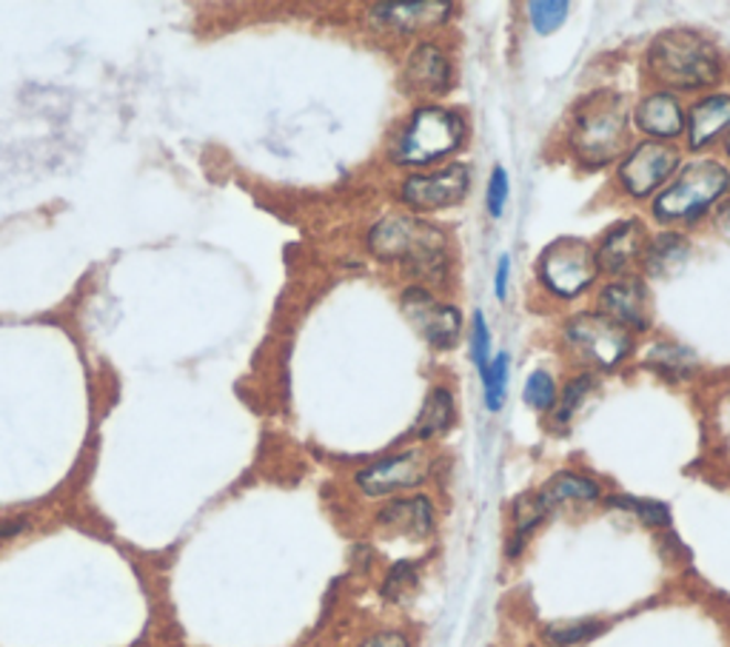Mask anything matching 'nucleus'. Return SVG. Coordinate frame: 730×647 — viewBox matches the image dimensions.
I'll return each instance as SVG.
<instances>
[{
    "mask_svg": "<svg viewBox=\"0 0 730 647\" xmlns=\"http://www.w3.org/2000/svg\"><path fill=\"white\" fill-rule=\"evenodd\" d=\"M369 246L385 263H403L414 277L440 279L448 268V237L416 218H385L369 234Z\"/></svg>",
    "mask_w": 730,
    "mask_h": 647,
    "instance_id": "nucleus-1",
    "label": "nucleus"
},
{
    "mask_svg": "<svg viewBox=\"0 0 730 647\" xmlns=\"http://www.w3.org/2000/svg\"><path fill=\"white\" fill-rule=\"evenodd\" d=\"M650 75L670 89H705L722 75V57L705 38L688 29L659 34L648 52Z\"/></svg>",
    "mask_w": 730,
    "mask_h": 647,
    "instance_id": "nucleus-2",
    "label": "nucleus"
},
{
    "mask_svg": "<svg viewBox=\"0 0 730 647\" xmlns=\"http://www.w3.org/2000/svg\"><path fill=\"white\" fill-rule=\"evenodd\" d=\"M631 115L625 97L596 92L580 106L571 126V149L582 163L605 166L625 151L631 140Z\"/></svg>",
    "mask_w": 730,
    "mask_h": 647,
    "instance_id": "nucleus-3",
    "label": "nucleus"
},
{
    "mask_svg": "<svg viewBox=\"0 0 730 647\" xmlns=\"http://www.w3.org/2000/svg\"><path fill=\"white\" fill-rule=\"evenodd\" d=\"M465 137V120L443 106H423L405 126L394 160L403 166H429L457 151Z\"/></svg>",
    "mask_w": 730,
    "mask_h": 647,
    "instance_id": "nucleus-4",
    "label": "nucleus"
},
{
    "mask_svg": "<svg viewBox=\"0 0 730 647\" xmlns=\"http://www.w3.org/2000/svg\"><path fill=\"white\" fill-rule=\"evenodd\" d=\"M730 185V174L724 166L713 160L694 163L674 180V185L656 198L654 214L665 223H694L708 212V205L717 203Z\"/></svg>",
    "mask_w": 730,
    "mask_h": 647,
    "instance_id": "nucleus-5",
    "label": "nucleus"
},
{
    "mask_svg": "<svg viewBox=\"0 0 730 647\" xmlns=\"http://www.w3.org/2000/svg\"><path fill=\"white\" fill-rule=\"evenodd\" d=\"M600 274L596 252L582 240L562 237L542 252L540 277L546 288L560 297H576L585 291Z\"/></svg>",
    "mask_w": 730,
    "mask_h": 647,
    "instance_id": "nucleus-6",
    "label": "nucleus"
},
{
    "mask_svg": "<svg viewBox=\"0 0 730 647\" xmlns=\"http://www.w3.org/2000/svg\"><path fill=\"white\" fill-rule=\"evenodd\" d=\"M568 342L600 369H614L631 351L628 328H622L605 314H582L568 326Z\"/></svg>",
    "mask_w": 730,
    "mask_h": 647,
    "instance_id": "nucleus-7",
    "label": "nucleus"
},
{
    "mask_svg": "<svg viewBox=\"0 0 730 647\" xmlns=\"http://www.w3.org/2000/svg\"><path fill=\"white\" fill-rule=\"evenodd\" d=\"M431 474V457L423 448H411L394 457H385L380 463L369 465L357 474V485L366 497H391V494H403L429 479Z\"/></svg>",
    "mask_w": 730,
    "mask_h": 647,
    "instance_id": "nucleus-8",
    "label": "nucleus"
},
{
    "mask_svg": "<svg viewBox=\"0 0 730 647\" xmlns=\"http://www.w3.org/2000/svg\"><path fill=\"white\" fill-rule=\"evenodd\" d=\"M403 311L411 326L434 348H454L463 335V317L454 306H443L425 288H409L403 294Z\"/></svg>",
    "mask_w": 730,
    "mask_h": 647,
    "instance_id": "nucleus-9",
    "label": "nucleus"
},
{
    "mask_svg": "<svg viewBox=\"0 0 730 647\" xmlns=\"http://www.w3.org/2000/svg\"><path fill=\"white\" fill-rule=\"evenodd\" d=\"M472 189V171L468 166H448L434 174H414L405 180L403 200L416 212H440L448 205H457Z\"/></svg>",
    "mask_w": 730,
    "mask_h": 647,
    "instance_id": "nucleus-10",
    "label": "nucleus"
},
{
    "mask_svg": "<svg viewBox=\"0 0 730 647\" xmlns=\"http://www.w3.org/2000/svg\"><path fill=\"white\" fill-rule=\"evenodd\" d=\"M679 166V151L668 144H642L620 166V180L631 198H648Z\"/></svg>",
    "mask_w": 730,
    "mask_h": 647,
    "instance_id": "nucleus-11",
    "label": "nucleus"
},
{
    "mask_svg": "<svg viewBox=\"0 0 730 647\" xmlns=\"http://www.w3.org/2000/svg\"><path fill=\"white\" fill-rule=\"evenodd\" d=\"M377 524L385 533L405 539H429L434 531V505L429 497H403L394 499L377 513Z\"/></svg>",
    "mask_w": 730,
    "mask_h": 647,
    "instance_id": "nucleus-12",
    "label": "nucleus"
},
{
    "mask_svg": "<svg viewBox=\"0 0 730 647\" xmlns=\"http://www.w3.org/2000/svg\"><path fill=\"white\" fill-rule=\"evenodd\" d=\"M602 308L605 317L620 322L622 328L645 331L650 326V300L642 279H622L602 291Z\"/></svg>",
    "mask_w": 730,
    "mask_h": 647,
    "instance_id": "nucleus-13",
    "label": "nucleus"
},
{
    "mask_svg": "<svg viewBox=\"0 0 730 647\" xmlns=\"http://www.w3.org/2000/svg\"><path fill=\"white\" fill-rule=\"evenodd\" d=\"M645 246H648L645 225L636 223V220H625V223L614 225V229L605 234L600 254H596V263H600V268H605V272L622 274L642 257Z\"/></svg>",
    "mask_w": 730,
    "mask_h": 647,
    "instance_id": "nucleus-14",
    "label": "nucleus"
},
{
    "mask_svg": "<svg viewBox=\"0 0 730 647\" xmlns=\"http://www.w3.org/2000/svg\"><path fill=\"white\" fill-rule=\"evenodd\" d=\"M451 3L443 0H423V3H382L371 9L380 26H389L394 32H423V29L437 26L448 18Z\"/></svg>",
    "mask_w": 730,
    "mask_h": 647,
    "instance_id": "nucleus-15",
    "label": "nucleus"
},
{
    "mask_svg": "<svg viewBox=\"0 0 730 647\" xmlns=\"http://www.w3.org/2000/svg\"><path fill=\"white\" fill-rule=\"evenodd\" d=\"M405 81H409L411 89L416 92L443 95L451 81L448 57H445L437 46H431V43L416 46L409 57V66H405Z\"/></svg>",
    "mask_w": 730,
    "mask_h": 647,
    "instance_id": "nucleus-16",
    "label": "nucleus"
},
{
    "mask_svg": "<svg viewBox=\"0 0 730 647\" xmlns=\"http://www.w3.org/2000/svg\"><path fill=\"white\" fill-rule=\"evenodd\" d=\"M636 126L650 137H676L685 131L683 106L668 92L645 97L636 109Z\"/></svg>",
    "mask_w": 730,
    "mask_h": 647,
    "instance_id": "nucleus-17",
    "label": "nucleus"
},
{
    "mask_svg": "<svg viewBox=\"0 0 730 647\" xmlns=\"http://www.w3.org/2000/svg\"><path fill=\"white\" fill-rule=\"evenodd\" d=\"M688 140L694 149H705L724 131H730V95H717L699 100L690 109V126Z\"/></svg>",
    "mask_w": 730,
    "mask_h": 647,
    "instance_id": "nucleus-18",
    "label": "nucleus"
},
{
    "mask_svg": "<svg viewBox=\"0 0 730 647\" xmlns=\"http://www.w3.org/2000/svg\"><path fill=\"white\" fill-rule=\"evenodd\" d=\"M600 494V485H596L594 479L573 474V470H562V474H557V477H551L542 485L537 497H540V505L546 508V513H551L553 508H560V505L565 502H596Z\"/></svg>",
    "mask_w": 730,
    "mask_h": 647,
    "instance_id": "nucleus-19",
    "label": "nucleus"
},
{
    "mask_svg": "<svg viewBox=\"0 0 730 647\" xmlns=\"http://www.w3.org/2000/svg\"><path fill=\"white\" fill-rule=\"evenodd\" d=\"M454 425V396L445 389H434L423 402V411L416 416L414 436L420 439H431L440 436Z\"/></svg>",
    "mask_w": 730,
    "mask_h": 647,
    "instance_id": "nucleus-20",
    "label": "nucleus"
},
{
    "mask_svg": "<svg viewBox=\"0 0 730 647\" xmlns=\"http://www.w3.org/2000/svg\"><path fill=\"white\" fill-rule=\"evenodd\" d=\"M688 259V240L683 234H663L654 243H648V257H645V268L654 277H668L676 268Z\"/></svg>",
    "mask_w": 730,
    "mask_h": 647,
    "instance_id": "nucleus-21",
    "label": "nucleus"
},
{
    "mask_svg": "<svg viewBox=\"0 0 730 647\" xmlns=\"http://www.w3.org/2000/svg\"><path fill=\"white\" fill-rule=\"evenodd\" d=\"M645 365L659 371V374L668 376V380H688V376L694 374V369H697V357H694V351H688V348L683 346L659 342V346H654L648 351Z\"/></svg>",
    "mask_w": 730,
    "mask_h": 647,
    "instance_id": "nucleus-22",
    "label": "nucleus"
},
{
    "mask_svg": "<svg viewBox=\"0 0 730 647\" xmlns=\"http://www.w3.org/2000/svg\"><path fill=\"white\" fill-rule=\"evenodd\" d=\"M602 622L596 619H568V622H551L542 627V641L548 647H576L585 641L596 639L602 634Z\"/></svg>",
    "mask_w": 730,
    "mask_h": 647,
    "instance_id": "nucleus-23",
    "label": "nucleus"
},
{
    "mask_svg": "<svg viewBox=\"0 0 730 647\" xmlns=\"http://www.w3.org/2000/svg\"><path fill=\"white\" fill-rule=\"evenodd\" d=\"M607 508H616V511L634 513L636 519H642L650 528H668L670 524V511L663 502H650V499H634V497H607Z\"/></svg>",
    "mask_w": 730,
    "mask_h": 647,
    "instance_id": "nucleus-24",
    "label": "nucleus"
},
{
    "mask_svg": "<svg viewBox=\"0 0 730 647\" xmlns=\"http://www.w3.org/2000/svg\"><path fill=\"white\" fill-rule=\"evenodd\" d=\"M420 585V568L416 562H396L389 573H385V582H382V596L389 602H405L411 593Z\"/></svg>",
    "mask_w": 730,
    "mask_h": 647,
    "instance_id": "nucleus-25",
    "label": "nucleus"
},
{
    "mask_svg": "<svg viewBox=\"0 0 730 647\" xmlns=\"http://www.w3.org/2000/svg\"><path fill=\"white\" fill-rule=\"evenodd\" d=\"M506 380H508V354H497V360L488 362L485 371V405L488 411H499L506 402Z\"/></svg>",
    "mask_w": 730,
    "mask_h": 647,
    "instance_id": "nucleus-26",
    "label": "nucleus"
},
{
    "mask_svg": "<svg viewBox=\"0 0 730 647\" xmlns=\"http://www.w3.org/2000/svg\"><path fill=\"white\" fill-rule=\"evenodd\" d=\"M526 402L537 411H548L557 402V385H553V376L548 371H533L526 382V391H522Z\"/></svg>",
    "mask_w": 730,
    "mask_h": 647,
    "instance_id": "nucleus-27",
    "label": "nucleus"
},
{
    "mask_svg": "<svg viewBox=\"0 0 730 647\" xmlns=\"http://www.w3.org/2000/svg\"><path fill=\"white\" fill-rule=\"evenodd\" d=\"M594 389V376L585 374V376H576V380L571 382L565 389V394H562L560 400V409H557V414H553V423L557 425H565L568 420H571L576 411H580V405L585 402L588 391Z\"/></svg>",
    "mask_w": 730,
    "mask_h": 647,
    "instance_id": "nucleus-28",
    "label": "nucleus"
},
{
    "mask_svg": "<svg viewBox=\"0 0 730 647\" xmlns=\"http://www.w3.org/2000/svg\"><path fill=\"white\" fill-rule=\"evenodd\" d=\"M531 12V23L537 32L548 34L553 29H560L568 18V3H557V0H540V3H531L528 7Z\"/></svg>",
    "mask_w": 730,
    "mask_h": 647,
    "instance_id": "nucleus-29",
    "label": "nucleus"
},
{
    "mask_svg": "<svg viewBox=\"0 0 730 647\" xmlns=\"http://www.w3.org/2000/svg\"><path fill=\"white\" fill-rule=\"evenodd\" d=\"M472 354L477 369L488 371V354H491V335H488V326H485L483 314H474V326H472Z\"/></svg>",
    "mask_w": 730,
    "mask_h": 647,
    "instance_id": "nucleus-30",
    "label": "nucleus"
},
{
    "mask_svg": "<svg viewBox=\"0 0 730 647\" xmlns=\"http://www.w3.org/2000/svg\"><path fill=\"white\" fill-rule=\"evenodd\" d=\"M506 200H508V174L502 166H497L491 174V183H488V212H491V218H499V214H502Z\"/></svg>",
    "mask_w": 730,
    "mask_h": 647,
    "instance_id": "nucleus-31",
    "label": "nucleus"
},
{
    "mask_svg": "<svg viewBox=\"0 0 730 647\" xmlns=\"http://www.w3.org/2000/svg\"><path fill=\"white\" fill-rule=\"evenodd\" d=\"M360 647H411V641L400 630H380V634L369 636Z\"/></svg>",
    "mask_w": 730,
    "mask_h": 647,
    "instance_id": "nucleus-32",
    "label": "nucleus"
},
{
    "mask_svg": "<svg viewBox=\"0 0 730 647\" xmlns=\"http://www.w3.org/2000/svg\"><path fill=\"white\" fill-rule=\"evenodd\" d=\"M508 272H511V259L499 257L497 266V279H494V288H497L499 300H506V288H508Z\"/></svg>",
    "mask_w": 730,
    "mask_h": 647,
    "instance_id": "nucleus-33",
    "label": "nucleus"
},
{
    "mask_svg": "<svg viewBox=\"0 0 730 647\" xmlns=\"http://www.w3.org/2000/svg\"><path fill=\"white\" fill-rule=\"evenodd\" d=\"M717 229H719V232L728 234V237H730V200H728V203L719 205V212H717Z\"/></svg>",
    "mask_w": 730,
    "mask_h": 647,
    "instance_id": "nucleus-34",
    "label": "nucleus"
},
{
    "mask_svg": "<svg viewBox=\"0 0 730 647\" xmlns=\"http://www.w3.org/2000/svg\"><path fill=\"white\" fill-rule=\"evenodd\" d=\"M728 155H730V140H728Z\"/></svg>",
    "mask_w": 730,
    "mask_h": 647,
    "instance_id": "nucleus-35",
    "label": "nucleus"
}]
</instances>
